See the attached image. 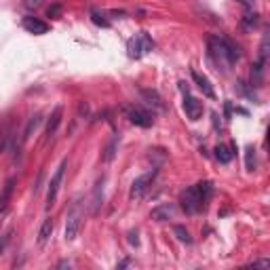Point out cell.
<instances>
[{
	"label": "cell",
	"mask_w": 270,
	"mask_h": 270,
	"mask_svg": "<svg viewBox=\"0 0 270 270\" xmlns=\"http://www.w3.org/2000/svg\"><path fill=\"white\" fill-rule=\"evenodd\" d=\"M207 49H209V57L211 62H213L215 66H220L222 70H226L230 66H234L239 60H241V53H239V46L234 44L230 38H224V36H218V34H213V36H209L207 40Z\"/></svg>",
	"instance_id": "obj_1"
},
{
	"label": "cell",
	"mask_w": 270,
	"mask_h": 270,
	"mask_svg": "<svg viewBox=\"0 0 270 270\" xmlns=\"http://www.w3.org/2000/svg\"><path fill=\"white\" fill-rule=\"evenodd\" d=\"M211 196H213V186H211V182H198L196 186L186 188V190L182 192L180 203H182V209L186 211V213L194 215L201 209L207 207Z\"/></svg>",
	"instance_id": "obj_2"
},
{
	"label": "cell",
	"mask_w": 270,
	"mask_h": 270,
	"mask_svg": "<svg viewBox=\"0 0 270 270\" xmlns=\"http://www.w3.org/2000/svg\"><path fill=\"white\" fill-rule=\"evenodd\" d=\"M83 218H85V209H83V201L76 198L72 203V207L68 209V218H66V241L72 243L78 237V230L80 224H83Z\"/></svg>",
	"instance_id": "obj_3"
},
{
	"label": "cell",
	"mask_w": 270,
	"mask_h": 270,
	"mask_svg": "<svg viewBox=\"0 0 270 270\" xmlns=\"http://www.w3.org/2000/svg\"><path fill=\"white\" fill-rule=\"evenodd\" d=\"M180 89H182V93H184V101H182V105H184L186 116H188V119H190L192 123L201 121V119H203V112H205L203 101H198L194 95H190V93H188L186 83H180Z\"/></svg>",
	"instance_id": "obj_4"
},
{
	"label": "cell",
	"mask_w": 270,
	"mask_h": 270,
	"mask_svg": "<svg viewBox=\"0 0 270 270\" xmlns=\"http://www.w3.org/2000/svg\"><path fill=\"white\" fill-rule=\"evenodd\" d=\"M152 49H154V42H152V38L146 32H139L137 36H133L127 44V51H129V57H131V60H139V57L146 55Z\"/></svg>",
	"instance_id": "obj_5"
},
{
	"label": "cell",
	"mask_w": 270,
	"mask_h": 270,
	"mask_svg": "<svg viewBox=\"0 0 270 270\" xmlns=\"http://www.w3.org/2000/svg\"><path fill=\"white\" fill-rule=\"evenodd\" d=\"M68 169V160H62V165L57 167V171L53 173V178L49 182V190H46V209H51L57 201V194H60V188H62V180H64V173Z\"/></svg>",
	"instance_id": "obj_6"
},
{
	"label": "cell",
	"mask_w": 270,
	"mask_h": 270,
	"mask_svg": "<svg viewBox=\"0 0 270 270\" xmlns=\"http://www.w3.org/2000/svg\"><path fill=\"white\" fill-rule=\"evenodd\" d=\"M125 114L129 116V121H131L133 125L142 127V129H150L152 123H154V119H152V114L142 110V108H135V105H127L125 108Z\"/></svg>",
	"instance_id": "obj_7"
},
{
	"label": "cell",
	"mask_w": 270,
	"mask_h": 270,
	"mask_svg": "<svg viewBox=\"0 0 270 270\" xmlns=\"http://www.w3.org/2000/svg\"><path fill=\"white\" fill-rule=\"evenodd\" d=\"M154 178H156V169L148 171L146 175H139L137 180H133V184H131V192H129V196H131L133 201L142 198V196L146 194V190H148V186L152 184V180H154Z\"/></svg>",
	"instance_id": "obj_8"
},
{
	"label": "cell",
	"mask_w": 270,
	"mask_h": 270,
	"mask_svg": "<svg viewBox=\"0 0 270 270\" xmlns=\"http://www.w3.org/2000/svg\"><path fill=\"white\" fill-rule=\"evenodd\" d=\"M21 26H23V30H26V32L36 34V36H40V34H46V32H49V26H46V23H44L42 19H38V17H23Z\"/></svg>",
	"instance_id": "obj_9"
},
{
	"label": "cell",
	"mask_w": 270,
	"mask_h": 270,
	"mask_svg": "<svg viewBox=\"0 0 270 270\" xmlns=\"http://www.w3.org/2000/svg\"><path fill=\"white\" fill-rule=\"evenodd\" d=\"M192 80L196 83V87L203 91V95H205V97H209V99H213V97H215V91H213V87H211L209 78H207L205 74H198L196 70H192Z\"/></svg>",
	"instance_id": "obj_10"
},
{
	"label": "cell",
	"mask_w": 270,
	"mask_h": 270,
	"mask_svg": "<svg viewBox=\"0 0 270 270\" xmlns=\"http://www.w3.org/2000/svg\"><path fill=\"white\" fill-rule=\"evenodd\" d=\"M13 190H15V180L9 178L7 184H5V188H3V192H0V213H7L9 203H11V196H13Z\"/></svg>",
	"instance_id": "obj_11"
},
{
	"label": "cell",
	"mask_w": 270,
	"mask_h": 270,
	"mask_svg": "<svg viewBox=\"0 0 270 270\" xmlns=\"http://www.w3.org/2000/svg\"><path fill=\"white\" fill-rule=\"evenodd\" d=\"M175 215V207L171 203H165V205H158L152 209V220H156V222H167L169 218Z\"/></svg>",
	"instance_id": "obj_12"
},
{
	"label": "cell",
	"mask_w": 270,
	"mask_h": 270,
	"mask_svg": "<svg viewBox=\"0 0 270 270\" xmlns=\"http://www.w3.org/2000/svg\"><path fill=\"white\" fill-rule=\"evenodd\" d=\"M62 114H64V108L62 105H57V108L53 110V114L49 116V121H46V137H53L55 135V131H57V127H60V123H62Z\"/></svg>",
	"instance_id": "obj_13"
},
{
	"label": "cell",
	"mask_w": 270,
	"mask_h": 270,
	"mask_svg": "<svg viewBox=\"0 0 270 270\" xmlns=\"http://www.w3.org/2000/svg\"><path fill=\"white\" fill-rule=\"evenodd\" d=\"M53 218H46L44 222H42V226H40V230H38V245H44L46 241L51 239V234H53Z\"/></svg>",
	"instance_id": "obj_14"
},
{
	"label": "cell",
	"mask_w": 270,
	"mask_h": 270,
	"mask_svg": "<svg viewBox=\"0 0 270 270\" xmlns=\"http://www.w3.org/2000/svg\"><path fill=\"white\" fill-rule=\"evenodd\" d=\"M213 152H215V158H218L220 163H224V165H226V163H230L232 156H234L232 148H230V146H224V144H218Z\"/></svg>",
	"instance_id": "obj_15"
},
{
	"label": "cell",
	"mask_w": 270,
	"mask_h": 270,
	"mask_svg": "<svg viewBox=\"0 0 270 270\" xmlns=\"http://www.w3.org/2000/svg\"><path fill=\"white\" fill-rule=\"evenodd\" d=\"M116 146H119V137H112L110 139V144L105 146V150H103V154H101V158H103V163H110L114 156H116Z\"/></svg>",
	"instance_id": "obj_16"
},
{
	"label": "cell",
	"mask_w": 270,
	"mask_h": 270,
	"mask_svg": "<svg viewBox=\"0 0 270 270\" xmlns=\"http://www.w3.org/2000/svg\"><path fill=\"white\" fill-rule=\"evenodd\" d=\"M91 19H93V23H95V26H101V28H110V21L105 19L101 13L97 9H91Z\"/></svg>",
	"instance_id": "obj_17"
},
{
	"label": "cell",
	"mask_w": 270,
	"mask_h": 270,
	"mask_svg": "<svg viewBox=\"0 0 270 270\" xmlns=\"http://www.w3.org/2000/svg\"><path fill=\"white\" fill-rule=\"evenodd\" d=\"M173 234H175V237H178L182 243H188V245L192 243V237H190V232H188L184 226H173Z\"/></svg>",
	"instance_id": "obj_18"
},
{
	"label": "cell",
	"mask_w": 270,
	"mask_h": 270,
	"mask_svg": "<svg viewBox=\"0 0 270 270\" xmlns=\"http://www.w3.org/2000/svg\"><path fill=\"white\" fill-rule=\"evenodd\" d=\"M245 167H247V171L255 169V150L251 146L247 148V154H245Z\"/></svg>",
	"instance_id": "obj_19"
},
{
	"label": "cell",
	"mask_w": 270,
	"mask_h": 270,
	"mask_svg": "<svg viewBox=\"0 0 270 270\" xmlns=\"http://www.w3.org/2000/svg\"><path fill=\"white\" fill-rule=\"evenodd\" d=\"M38 125H40V116H34V119H30V123H28V127H26V131H23V139H28L30 133H32Z\"/></svg>",
	"instance_id": "obj_20"
},
{
	"label": "cell",
	"mask_w": 270,
	"mask_h": 270,
	"mask_svg": "<svg viewBox=\"0 0 270 270\" xmlns=\"http://www.w3.org/2000/svg\"><path fill=\"white\" fill-rule=\"evenodd\" d=\"M255 23H257V15H255V13H245V17H243V28L251 30Z\"/></svg>",
	"instance_id": "obj_21"
},
{
	"label": "cell",
	"mask_w": 270,
	"mask_h": 270,
	"mask_svg": "<svg viewBox=\"0 0 270 270\" xmlns=\"http://www.w3.org/2000/svg\"><path fill=\"white\" fill-rule=\"evenodd\" d=\"M44 5V0H23V7L26 9H40Z\"/></svg>",
	"instance_id": "obj_22"
},
{
	"label": "cell",
	"mask_w": 270,
	"mask_h": 270,
	"mask_svg": "<svg viewBox=\"0 0 270 270\" xmlns=\"http://www.w3.org/2000/svg\"><path fill=\"white\" fill-rule=\"evenodd\" d=\"M60 13H62V5H53V7H49V11H46L49 17H60Z\"/></svg>",
	"instance_id": "obj_23"
},
{
	"label": "cell",
	"mask_w": 270,
	"mask_h": 270,
	"mask_svg": "<svg viewBox=\"0 0 270 270\" xmlns=\"http://www.w3.org/2000/svg\"><path fill=\"white\" fill-rule=\"evenodd\" d=\"M9 234H11V232H7L5 237L0 239V253H3V251H5V247H7V243H9Z\"/></svg>",
	"instance_id": "obj_24"
},
{
	"label": "cell",
	"mask_w": 270,
	"mask_h": 270,
	"mask_svg": "<svg viewBox=\"0 0 270 270\" xmlns=\"http://www.w3.org/2000/svg\"><path fill=\"white\" fill-rule=\"evenodd\" d=\"M251 266H262V268H268V266H270V260H255Z\"/></svg>",
	"instance_id": "obj_25"
},
{
	"label": "cell",
	"mask_w": 270,
	"mask_h": 270,
	"mask_svg": "<svg viewBox=\"0 0 270 270\" xmlns=\"http://www.w3.org/2000/svg\"><path fill=\"white\" fill-rule=\"evenodd\" d=\"M237 3H241L243 7H247V9H253V5H255V0H237Z\"/></svg>",
	"instance_id": "obj_26"
},
{
	"label": "cell",
	"mask_w": 270,
	"mask_h": 270,
	"mask_svg": "<svg viewBox=\"0 0 270 270\" xmlns=\"http://www.w3.org/2000/svg\"><path fill=\"white\" fill-rule=\"evenodd\" d=\"M129 243H131V245H137V234H135V232L129 234Z\"/></svg>",
	"instance_id": "obj_27"
},
{
	"label": "cell",
	"mask_w": 270,
	"mask_h": 270,
	"mask_svg": "<svg viewBox=\"0 0 270 270\" xmlns=\"http://www.w3.org/2000/svg\"><path fill=\"white\" fill-rule=\"evenodd\" d=\"M125 266H129V260H123V262L119 264V268H125Z\"/></svg>",
	"instance_id": "obj_28"
}]
</instances>
